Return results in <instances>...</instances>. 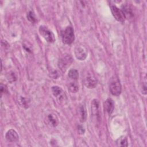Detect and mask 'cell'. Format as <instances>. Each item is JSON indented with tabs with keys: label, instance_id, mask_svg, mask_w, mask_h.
Wrapping results in <instances>:
<instances>
[{
	"label": "cell",
	"instance_id": "6da1fadb",
	"mask_svg": "<svg viewBox=\"0 0 147 147\" xmlns=\"http://www.w3.org/2000/svg\"><path fill=\"white\" fill-rule=\"evenodd\" d=\"M63 42L65 44H71L73 42L75 39L74 29L71 26L67 27L61 33Z\"/></svg>",
	"mask_w": 147,
	"mask_h": 147
},
{
	"label": "cell",
	"instance_id": "5bb4252c",
	"mask_svg": "<svg viewBox=\"0 0 147 147\" xmlns=\"http://www.w3.org/2000/svg\"><path fill=\"white\" fill-rule=\"evenodd\" d=\"M116 144L118 146H127V140L126 137L121 136L116 141Z\"/></svg>",
	"mask_w": 147,
	"mask_h": 147
},
{
	"label": "cell",
	"instance_id": "ffe728a7",
	"mask_svg": "<svg viewBox=\"0 0 147 147\" xmlns=\"http://www.w3.org/2000/svg\"><path fill=\"white\" fill-rule=\"evenodd\" d=\"M7 79L9 80V81H11V82H14L16 80V77L14 75V73L12 74H9V76H7Z\"/></svg>",
	"mask_w": 147,
	"mask_h": 147
},
{
	"label": "cell",
	"instance_id": "d6986e66",
	"mask_svg": "<svg viewBox=\"0 0 147 147\" xmlns=\"http://www.w3.org/2000/svg\"><path fill=\"white\" fill-rule=\"evenodd\" d=\"M27 18L32 23H35L37 21L34 13L32 11H29L27 14Z\"/></svg>",
	"mask_w": 147,
	"mask_h": 147
},
{
	"label": "cell",
	"instance_id": "8992f818",
	"mask_svg": "<svg viewBox=\"0 0 147 147\" xmlns=\"http://www.w3.org/2000/svg\"><path fill=\"white\" fill-rule=\"evenodd\" d=\"M111 11L113 16L117 21L121 22H123L125 21V17L121 9H119L115 5H111Z\"/></svg>",
	"mask_w": 147,
	"mask_h": 147
},
{
	"label": "cell",
	"instance_id": "e0dca14e",
	"mask_svg": "<svg viewBox=\"0 0 147 147\" xmlns=\"http://www.w3.org/2000/svg\"><path fill=\"white\" fill-rule=\"evenodd\" d=\"M68 76L71 79H74V80H76L78 78V77H79L78 71L76 69H70L69 71V72H68Z\"/></svg>",
	"mask_w": 147,
	"mask_h": 147
},
{
	"label": "cell",
	"instance_id": "9c48e42d",
	"mask_svg": "<svg viewBox=\"0 0 147 147\" xmlns=\"http://www.w3.org/2000/svg\"><path fill=\"white\" fill-rule=\"evenodd\" d=\"M84 84L87 88H94L97 84V80L94 76L89 75L84 80Z\"/></svg>",
	"mask_w": 147,
	"mask_h": 147
},
{
	"label": "cell",
	"instance_id": "30bf717a",
	"mask_svg": "<svg viewBox=\"0 0 147 147\" xmlns=\"http://www.w3.org/2000/svg\"><path fill=\"white\" fill-rule=\"evenodd\" d=\"M5 138L9 142H17L19 140V136L17 133L13 129H10L7 131Z\"/></svg>",
	"mask_w": 147,
	"mask_h": 147
},
{
	"label": "cell",
	"instance_id": "2e32d148",
	"mask_svg": "<svg viewBox=\"0 0 147 147\" xmlns=\"http://www.w3.org/2000/svg\"><path fill=\"white\" fill-rule=\"evenodd\" d=\"M68 88L71 92H76L79 90L78 85L76 82H70L68 86Z\"/></svg>",
	"mask_w": 147,
	"mask_h": 147
},
{
	"label": "cell",
	"instance_id": "9a60e30c",
	"mask_svg": "<svg viewBox=\"0 0 147 147\" xmlns=\"http://www.w3.org/2000/svg\"><path fill=\"white\" fill-rule=\"evenodd\" d=\"M79 113H80V121L82 122H83L86 121V111L85 107L84 105H80L79 107Z\"/></svg>",
	"mask_w": 147,
	"mask_h": 147
},
{
	"label": "cell",
	"instance_id": "4fadbf2b",
	"mask_svg": "<svg viewBox=\"0 0 147 147\" xmlns=\"http://www.w3.org/2000/svg\"><path fill=\"white\" fill-rule=\"evenodd\" d=\"M48 120L49 122V123L52 126H56L59 123L58 118L56 117V115L53 114H50L48 115Z\"/></svg>",
	"mask_w": 147,
	"mask_h": 147
},
{
	"label": "cell",
	"instance_id": "277c9868",
	"mask_svg": "<svg viewBox=\"0 0 147 147\" xmlns=\"http://www.w3.org/2000/svg\"><path fill=\"white\" fill-rule=\"evenodd\" d=\"M72 62V58L69 55H64L58 61V67L63 72H65Z\"/></svg>",
	"mask_w": 147,
	"mask_h": 147
},
{
	"label": "cell",
	"instance_id": "7c38bea8",
	"mask_svg": "<svg viewBox=\"0 0 147 147\" xmlns=\"http://www.w3.org/2000/svg\"><path fill=\"white\" fill-rule=\"evenodd\" d=\"M99 102L97 99H94L91 103V111L93 115H98L99 110Z\"/></svg>",
	"mask_w": 147,
	"mask_h": 147
},
{
	"label": "cell",
	"instance_id": "7402d4cb",
	"mask_svg": "<svg viewBox=\"0 0 147 147\" xmlns=\"http://www.w3.org/2000/svg\"><path fill=\"white\" fill-rule=\"evenodd\" d=\"M78 131L79 133V134H84V129L83 128V127L81 125H79L78 126Z\"/></svg>",
	"mask_w": 147,
	"mask_h": 147
},
{
	"label": "cell",
	"instance_id": "52a82bcc",
	"mask_svg": "<svg viewBox=\"0 0 147 147\" xmlns=\"http://www.w3.org/2000/svg\"><path fill=\"white\" fill-rule=\"evenodd\" d=\"M75 55L78 60H84L87 56V51L84 47L78 45L75 49Z\"/></svg>",
	"mask_w": 147,
	"mask_h": 147
},
{
	"label": "cell",
	"instance_id": "5b68a950",
	"mask_svg": "<svg viewBox=\"0 0 147 147\" xmlns=\"http://www.w3.org/2000/svg\"><path fill=\"white\" fill-rule=\"evenodd\" d=\"M52 92L53 95L56 97L59 102H63L65 101L66 99V95L63 89L57 86H53L52 87Z\"/></svg>",
	"mask_w": 147,
	"mask_h": 147
},
{
	"label": "cell",
	"instance_id": "ba28073f",
	"mask_svg": "<svg viewBox=\"0 0 147 147\" xmlns=\"http://www.w3.org/2000/svg\"><path fill=\"white\" fill-rule=\"evenodd\" d=\"M125 18L128 20H132L134 17V14L131 7L129 5H123L122 6V9Z\"/></svg>",
	"mask_w": 147,
	"mask_h": 147
},
{
	"label": "cell",
	"instance_id": "8fae6325",
	"mask_svg": "<svg viewBox=\"0 0 147 147\" xmlns=\"http://www.w3.org/2000/svg\"><path fill=\"white\" fill-rule=\"evenodd\" d=\"M105 108L106 111L109 114H111L114 110V102L111 98H108L106 100L105 102Z\"/></svg>",
	"mask_w": 147,
	"mask_h": 147
},
{
	"label": "cell",
	"instance_id": "44dd1931",
	"mask_svg": "<svg viewBox=\"0 0 147 147\" xmlns=\"http://www.w3.org/2000/svg\"><path fill=\"white\" fill-rule=\"evenodd\" d=\"M7 91V89L6 86L4 85L3 84H1V93L6 92Z\"/></svg>",
	"mask_w": 147,
	"mask_h": 147
},
{
	"label": "cell",
	"instance_id": "ac0fdd59",
	"mask_svg": "<svg viewBox=\"0 0 147 147\" xmlns=\"http://www.w3.org/2000/svg\"><path fill=\"white\" fill-rule=\"evenodd\" d=\"M20 105H21L22 107H25V108H26V109L28 108L29 106L30 101H29V99H28V98H26L21 97L20 100Z\"/></svg>",
	"mask_w": 147,
	"mask_h": 147
},
{
	"label": "cell",
	"instance_id": "7a4b0ae2",
	"mask_svg": "<svg viewBox=\"0 0 147 147\" xmlns=\"http://www.w3.org/2000/svg\"><path fill=\"white\" fill-rule=\"evenodd\" d=\"M122 88L120 81L116 76H114L110 81V91L111 93L115 96H118L121 92Z\"/></svg>",
	"mask_w": 147,
	"mask_h": 147
},
{
	"label": "cell",
	"instance_id": "3957f363",
	"mask_svg": "<svg viewBox=\"0 0 147 147\" xmlns=\"http://www.w3.org/2000/svg\"><path fill=\"white\" fill-rule=\"evenodd\" d=\"M39 33L47 42L52 43L55 41V37L53 33L45 26L42 25L40 26Z\"/></svg>",
	"mask_w": 147,
	"mask_h": 147
}]
</instances>
